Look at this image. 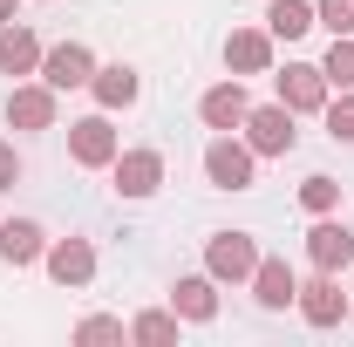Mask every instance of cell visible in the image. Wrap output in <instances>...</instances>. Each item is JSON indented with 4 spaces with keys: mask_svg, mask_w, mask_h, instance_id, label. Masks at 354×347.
Segmentation results:
<instances>
[{
    "mask_svg": "<svg viewBox=\"0 0 354 347\" xmlns=\"http://www.w3.org/2000/svg\"><path fill=\"white\" fill-rule=\"evenodd\" d=\"M41 252H48V232L35 218H7V225H0V259L7 265H35Z\"/></svg>",
    "mask_w": 354,
    "mask_h": 347,
    "instance_id": "ac0fdd59",
    "label": "cell"
},
{
    "mask_svg": "<svg viewBox=\"0 0 354 347\" xmlns=\"http://www.w3.org/2000/svg\"><path fill=\"white\" fill-rule=\"evenodd\" d=\"M245 286H252V300H259L266 313H286L293 293H300L293 265H286V259H266V252H259V265H252V279H245Z\"/></svg>",
    "mask_w": 354,
    "mask_h": 347,
    "instance_id": "5bb4252c",
    "label": "cell"
},
{
    "mask_svg": "<svg viewBox=\"0 0 354 347\" xmlns=\"http://www.w3.org/2000/svg\"><path fill=\"white\" fill-rule=\"evenodd\" d=\"M272 82H279V102H286L293 116H320V109H327V95H334V88H327V75H320L313 62H286Z\"/></svg>",
    "mask_w": 354,
    "mask_h": 347,
    "instance_id": "8992f818",
    "label": "cell"
},
{
    "mask_svg": "<svg viewBox=\"0 0 354 347\" xmlns=\"http://www.w3.org/2000/svg\"><path fill=\"white\" fill-rule=\"evenodd\" d=\"M14 184H21V150L0 136V191H14Z\"/></svg>",
    "mask_w": 354,
    "mask_h": 347,
    "instance_id": "484cf974",
    "label": "cell"
},
{
    "mask_svg": "<svg viewBox=\"0 0 354 347\" xmlns=\"http://www.w3.org/2000/svg\"><path fill=\"white\" fill-rule=\"evenodd\" d=\"M130 341L171 347V341H177V306H150V313H136V320H130Z\"/></svg>",
    "mask_w": 354,
    "mask_h": 347,
    "instance_id": "ffe728a7",
    "label": "cell"
},
{
    "mask_svg": "<svg viewBox=\"0 0 354 347\" xmlns=\"http://www.w3.org/2000/svg\"><path fill=\"white\" fill-rule=\"evenodd\" d=\"M245 109H252V95H245V82H239V75H225V82H212L205 95H198L205 130H239V123H245Z\"/></svg>",
    "mask_w": 354,
    "mask_h": 347,
    "instance_id": "7c38bea8",
    "label": "cell"
},
{
    "mask_svg": "<svg viewBox=\"0 0 354 347\" xmlns=\"http://www.w3.org/2000/svg\"><path fill=\"white\" fill-rule=\"evenodd\" d=\"M205 177L218 184V191H252V177H259V157H252V143L239 130H218L205 143Z\"/></svg>",
    "mask_w": 354,
    "mask_h": 347,
    "instance_id": "6da1fadb",
    "label": "cell"
},
{
    "mask_svg": "<svg viewBox=\"0 0 354 347\" xmlns=\"http://www.w3.org/2000/svg\"><path fill=\"white\" fill-rule=\"evenodd\" d=\"M307 259H313V272H348V265H354V225H341L334 212L313 218V232H307Z\"/></svg>",
    "mask_w": 354,
    "mask_h": 347,
    "instance_id": "ba28073f",
    "label": "cell"
},
{
    "mask_svg": "<svg viewBox=\"0 0 354 347\" xmlns=\"http://www.w3.org/2000/svg\"><path fill=\"white\" fill-rule=\"evenodd\" d=\"M88 75H95V55H88L82 41H55L41 55V82L62 95V88H88Z\"/></svg>",
    "mask_w": 354,
    "mask_h": 347,
    "instance_id": "8fae6325",
    "label": "cell"
},
{
    "mask_svg": "<svg viewBox=\"0 0 354 347\" xmlns=\"http://www.w3.org/2000/svg\"><path fill=\"white\" fill-rule=\"evenodd\" d=\"M313 28H327V35H354V0H313Z\"/></svg>",
    "mask_w": 354,
    "mask_h": 347,
    "instance_id": "cb8c5ba5",
    "label": "cell"
},
{
    "mask_svg": "<svg viewBox=\"0 0 354 347\" xmlns=\"http://www.w3.org/2000/svg\"><path fill=\"white\" fill-rule=\"evenodd\" d=\"M88 95H95V109H109V116H116V109H130L136 95H143V75H136L130 62H109V68L95 62V75H88Z\"/></svg>",
    "mask_w": 354,
    "mask_h": 347,
    "instance_id": "4fadbf2b",
    "label": "cell"
},
{
    "mask_svg": "<svg viewBox=\"0 0 354 347\" xmlns=\"http://www.w3.org/2000/svg\"><path fill=\"white\" fill-rule=\"evenodd\" d=\"M320 116H327V136H334V143H354V88L327 95V109H320Z\"/></svg>",
    "mask_w": 354,
    "mask_h": 347,
    "instance_id": "603a6c76",
    "label": "cell"
},
{
    "mask_svg": "<svg viewBox=\"0 0 354 347\" xmlns=\"http://www.w3.org/2000/svg\"><path fill=\"white\" fill-rule=\"evenodd\" d=\"M334 205H341V184H334V177H320V171H313L307 184H300V212H307V218H327V212H334Z\"/></svg>",
    "mask_w": 354,
    "mask_h": 347,
    "instance_id": "7402d4cb",
    "label": "cell"
},
{
    "mask_svg": "<svg viewBox=\"0 0 354 347\" xmlns=\"http://www.w3.org/2000/svg\"><path fill=\"white\" fill-rule=\"evenodd\" d=\"M293 306H300V320H307V327H341V320H348V293H341V272H313L307 286L293 293Z\"/></svg>",
    "mask_w": 354,
    "mask_h": 347,
    "instance_id": "52a82bcc",
    "label": "cell"
},
{
    "mask_svg": "<svg viewBox=\"0 0 354 347\" xmlns=\"http://www.w3.org/2000/svg\"><path fill=\"white\" fill-rule=\"evenodd\" d=\"M123 334H130V327H123V320H109V313H88V320H75V341H123Z\"/></svg>",
    "mask_w": 354,
    "mask_h": 347,
    "instance_id": "d4e9b609",
    "label": "cell"
},
{
    "mask_svg": "<svg viewBox=\"0 0 354 347\" xmlns=\"http://www.w3.org/2000/svg\"><path fill=\"white\" fill-rule=\"evenodd\" d=\"M116 150H123V136L109 130V109H95V116H82V123H68V157H75L82 171H109Z\"/></svg>",
    "mask_w": 354,
    "mask_h": 347,
    "instance_id": "277c9868",
    "label": "cell"
},
{
    "mask_svg": "<svg viewBox=\"0 0 354 347\" xmlns=\"http://www.w3.org/2000/svg\"><path fill=\"white\" fill-rule=\"evenodd\" d=\"M14 7H21V0H0V28H7V21H14Z\"/></svg>",
    "mask_w": 354,
    "mask_h": 347,
    "instance_id": "4316f807",
    "label": "cell"
},
{
    "mask_svg": "<svg viewBox=\"0 0 354 347\" xmlns=\"http://www.w3.org/2000/svg\"><path fill=\"white\" fill-rule=\"evenodd\" d=\"M41 265H48L55 286H88V279H95V245H88V238H48Z\"/></svg>",
    "mask_w": 354,
    "mask_h": 347,
    "instance_id": "30bf717a",
    "label": "cell"
},
{
    "mask_svg": "<svg viewBox=\"0 0 354 347\" xmlns=\"http://www.w3.org/2000/svg\"><path fill=\"white\" fill-rule=\"evenodd\" d=\"M55 116H62V102H55V88L48 82H14L7 88V130H55Z\"/></svg>",
    "mask_w": 354,
    "mask_h": 347,
    "instance_id": "5b68a950",
    "label": "cell"
},
{
    "mask_svg": "<svg viewBox=\"0 0 354 347\" xmlns=\"http://www.w3.org/2000/svg\"><path fill=\"white\" fill-rule=\"evenodd\" d=\"M307 28H313V0H272V7H266V35L300 41Z\"/></svg>",
    "mask_w": 354,
    "mask_h": 347,
    "instance_id": "d6986e66",
    "label": "cell"
},
{
    "mask_svg": "<svg viewBox=\"0 0 354 347\" xmlns=\"http://www.w3.org/2000/svg\"><path fill=\"white\" fill-rule=\"evenodd\" d=\"M109 177H116L123 198H157V184H164V150H116Z\"/></svg>",
    "mask_w": 354,
    "mask_h": 347,
    "instance_id": "9c48e42d",
    "label": "cell"
},
{
    "mask_svg": "<svg viewBox=\"0 0 354 347\" xmlns=\"http://www.w3.org/2000/svg\"><path fill=\"white\" fill-rule=\"evenodd\" d=\"M348 320H354V293H348Z\"/></svg>",
    "mask_w": 354,
    "mask_h": 347,
    "instance_id": "83f0119b",
    "label": "cell"
},
{
    "mask_svg": "<svg viewBox=\"0 0 354 347\" xmlns=\"http://www.w3.org/2000/svg\"><path fill=\"white\" fill-rule=\"evenodd\" d=\"M252 265H259L252 232H212V238H205V272H212L218 286H245Z\"/></svg>",
    "mask_w": 354,
    "mask_h": 347,
    "instance_id": "7a4b0ae2",
    "label": "cell"
},
{
    "mask_svg": "<svg viewBox=\"0 0 354 347\" xmlns=\"http://www.w3.org/2000/svg\"><path fill=\"white\" fill-rule=\"evenodd\" d=\"M171 306H177V320H198V327L218 320V279L212 272H184L171 286Z\"/></svg>",
    "mask_w": 354,
    "mask_h": 347,
    "instance_id": "2e32d148",
    "label": "cell"
},
{
    "mask_svg": "<svg viewBox=\"0 0 354 347\" xmlns=\"http://www.w3.org/2000/svg\"><path fill=\"white\" fill-rule=\"evenodd\" d=\"M245 143H252V157H286L293 143H300V130H293V109L286 102H259V109H245Z\"/></svg>",
    "mask_w": 354,
    "mask_h": 347,
    "instance_id": "3957f363",
    "label": "cell"
},
{
    "mask_svg": "<svg viewBox=\"0 0 354 347\" xmlns=\"http://www.w3.org/2000/svg\"><path fill=\"white\" fill-rule=\"evenodd\" d=\"M41 55L48 48L35 41V28H21V21L0 28V75H41Z\"/></svg>",
    "mask_w": 354,
    "mask_h": 347,
    "instance_id": "e0dca14e",
    "label": "cell"
},
{
    "mask_svg": "<svg viewBox=\"0 0 354 347\" xmlns=\"http://www.w3.org/2000/svg\"><path fill=\"white\" fill-rule=\"evenodd\" d=\"M225 68L232 75H266L272 68V35L266 28H232L225 35Z\"/></svg>",
    "mask_w": 354,
    "mask_h": 347,
    "instance_id": "9a60e30c",
    "label": "cell"
},
{
    "mask_svg": "<svg viewBox=\"0 0 354 347\" xmlns=\"http://www.w3.org/2000/svg\"><path fill=\"white\" fill-rule=\"evenodd\" d=\"M320 75H327V88H354V35H334L327 62H320Z\"/></svg>",
    "mask_w": 354,
    "mask_h": 347,
    "instance_id": "44dd1931",
    "label": "cell"
}]
</instances>
